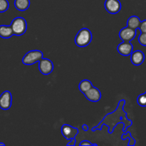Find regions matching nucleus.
I'll return each instance as SVG.
<instances>
[{"label":"nucleus","mask_w":146,"mask_h":146,"mask_svg":"<svg viewBox=\"0 0 146 146\" xmlns=\"http://www.w3.org/2000/svg\"><path fill=\"white\" fill-rule=\"evenodd\" d=\"M136 34V30L126 27L120 31L119 36L123 41H131L135 38Z\"/></svg>","instance_id":"7"},{"label":"nucleus","mask_w":146,"mask_h":146,"mask_svg":"<svg viewBox=\"0 0 146 146\" xmlns=\"http://www.w3.org/2000/svg\"><path fill=\"white\" fill-rule=\"evenodd\" d=\"M145 60V54L143 51L137 50V51H133L131 55V61L133 65L140 66L144 62Z\"/></svg>","instance_id":"11"},{"label":"nucleus","mask_w":146,"mask_h":146,"mask_svg":"<svg viewBox=\"0 0 146 146\" xmlns=\"http://www.w3.org/2000/svg\"><path fill=\"white\" fill-rule=\"evenodd\" d=\"M141 23V21L139 17L137 16H132V17H129L127 21V27L137 30L138 29H139Z\"/></svg>","instance_id":"14"},{"label":"nucleus","mask_w":146,"mask_h":146,"mask_svg":"<svg viewBox=\"0 0 146 146\" xmlns=\"http://www.w3.org/2000/svg\"><path fill=\"white\" fill-rule=\"evenodd\" d=\"M82 129L84 131H88V125L84 124V125H82Z\"/></svg>","instance_id":"22"},{"label":"nucleus","mask_w":146,"mask_h":146,"mask_svg":"<svg viewBox=\"0 0 146 146\" xmlns=\"http://www.w3.org/2000/svg\"><path fill=\"white\" fill-rule=\"evenodd\" d=\"M14 35L21 36L25 34L27 29V23L23 17H16L11 23Z\"/></svg>","instance_id":"2"},{"label":"nucleus","mask_w":146,"mask_h":146,"mask_svg":"<svg viewBox=\"0 0 146 146\" xmlns=\"http://www.w3.org/2000/svg\"><path fill=\"white\" fill-rule=\"evenodd\" d=\"M80 145L84 146V145H97V144H93L88 141H83L82 142L80 143Z\"/></svg>","instance_id":"20"},{"label":"nucleus","mask_w":146,"mask_h":146,"mask_svg":"<svg viewBox=\"0 0 146 146\" xmlns=\"http://www.w3.org/2000/svg\"><path fill=\"white\" fill-rule=\"evenodd\" d=\"M92 41V34L86 28L81 29L75 37V43L78 46L85 47L89 45Z\"/></svg>","instance_id":"1"},{"label":"nucleus","mask_w":146,"mask_h":146,"mask_svg":"<svg viewBox=\"0 0 146 146\" xmlns=\"http://www.w3.org/2000/svg\"><path fill=\"white\" fill-rule=\"evenodd\" d=\"M145 94H146V92H145Z\"/></svg>","instance_id":"24"},{"label":"nucleus","mask_w":146,"mask_h":146,"mask_svg":"<svg viewBox=\"0 0 146 146\" xmlns=\"http://www.w3.org/2000/svg\"><path fill=\"white\" fill-rule=\"evenodd\" d=\"M71 141V142L68 143V144H67V145H71V146H74L76 145V140L75 138H73V139H71L70 140Z\"/></svg>","instance_id":"21"},{"label":"nucleus","mask_w":146,"mask_h":146,"mask_svg":"<svg viewBox=\"0 0 146 146\" xmlns=\"http://www.w3.org/2000/svg\"><path fill=\"white\" fill-rule=\"evenodd\" d=\"M117 51L123 56H131L133 51V46L131 41H123L117 47Z\"/></svg>","instance_id":"9"},{"label":"nucleus","mask_w":146,"mask_h":146,"mask_svg":"<svg viewBox=\"0 0 146 146\" xmlns=\"http://www.w3.org/2000/svg\"><path fill=\"white\" fill-rule=\"evenodd\" d=\"M14 7L20 11H24L30 7V0H14Z\"/></svg>","instance_id":"13"},{"label":"nucleus","mask_w":146,"mask_h":146,"mask_svg":"<svg viewBox=\"0 0 146 146\" xmlns=\"http://www.w3.org/2000/svg\"><path fill=\"white\" fill-rule=\"evenodd\" d=\"M86 98L91 102H98L100 101L101 98V93L99 89L96 87L93 86L90 88L88 91H87L85 94H84Z\"/></svg>","instance_id":"10"},{"label":"nucleus","mask_w":146,"mask_h":146,"mask_svg":"<svg viewBox=\"0 0 146 146\" xmlns=\"http://www.w3.org/2000/svg\"><path fill=\"white\" fill-rule=\"evenodd\" d=\"M9 7L8 0H0V13L5 12Z\"/></svg>","instance_id":"16"},{"label":"nucleus","mask_w":146,"mask_h":146,"mask_svg":"<svg viewBox=\"0 0 146 146\" xmlns=\"http://www.w3.org/2000/svg\"><path fill=\"white\" fill-rule=\"evenodd\" d=\"M38 69L44 75H48L54 70V64L51 60L43 58L38 61Z\"/></svg>","instance_id":"4"},{"label":"nucleus","mask_w":146,"mask_h":146,"mask_svg":"<svg viewBox=\"0 0 146 146\" xmlns=\"http://www.w3.org/2000/svg\"><path fill=\"white\" fill-rule=\"evenodd\" d=\"M0 145H5V144L3 143H0Z\"/></svg>","instance_id":"23"},{"label":"nucleus","mask_w":146,"mask_h":146,"mask_svg":"<svg viewBox=\"0 0 146 146\" xmlns=\"http://www.w3.org/2000/svg\"><path fill=\"white\" fill-rule=\"evenodd\" d=\"M78 133V128L67 125V124H64L61 127V133L66 139L69 140V141L73 138H75Z\"/></svg>","instance_id":"8"},{"label":"nucleus","mask_w":146,"mask_h":146,"mask_svg":"<svg viewBox=\"0 0 146 146\" xmlns=\"http://www.w3.org/2000/svg\"><path fill=\"white\" fill-rule=\"evenodd\" d=\"M43 58V53L39 50H31L24 55L22 58V63L24 65L30 66L38 62Z\"/></svg>","instance_id":"3"},{"label":"nucleus","mask_w":146,"mask_h":146,"mask_svg":"<svg viewBox=\"0 0 146 146\" xmlns=\"http://www.w3.org/2000/svg\"><path fill=\"white\" fill-rule=\"evenodd\" d=\"M14 35L11 25H0V37L2 38H9Z\"/></svg>","instance_id":"12"},{"label":"nucleus","mask_w":146,"mask_h":146,"mask_svg":"<svg viewBox=\"0 0 146 146\" xmlns=\"http://www.w3.org/2000/svg\"><path fill=\"white\" fill-rule=\"evenodd\" d=\"M139 30L141 31V32L146 33V19L141 21V25H140L139 27Z\"/></svg>","instance_id":"19"},{"label":"nucleus","mask_w":146,"mask_h":146,"mask_svg":"<svg viewBox=\"0 0 146 146\" xmlns=\"http://www.w3.org/2000/svg\"><path fill=\"white\" fill-rule=\"evenodd\" d=\"M93 86H93L91 81L85 79L83 80V81H81V82H80L79 85H78V88H79L81 92H82L83 94H85L87 91H88V90H89L90 88H92Z\"/></svg>","instance_id":"15"},{"label":"nucleus","mask_w":146,"mask_h":146,"mask_svg":"<svg viewBox=\"0 0 146 146\" xmlns=\"http://www.w3.org/2000/svg\"><path fill=\"white\" fill-rule=\"evenodd\" d=\"M137 103L140 106L146 107V94H141L137 98Z\"/></svg>","instance_id":"17"},{"label":"nucleus","mask_w":146,"mask_h":146,"mask_svg":"<svg viewBox=\"0 0 146 146\" xmlns=\"http://www.w3.org/2000/svg\"><path fill=\"white\" fill-rule=\"evenodd\" d=\"M12 104V96L10 91H5L0 96V108L2 110H9Z\"/></svg>","instance_id":"6"},{"label":"nucleus","mask_w":146,"mask_h":146,"mask_svg":"<svg viewBox=\"0 0 146 146\" xmlns=\"http://www.w3.org/2000/svg\"><path fill=\"white\" fill-rule=\"evenodd\" d=\"M138 42L141 45L146 46V33H141L138 36Z\"/></svg>","instance_id":"18"},{"label":"nucleus","mask_w":146,"mask_h":146,"mask_svg":"<svg viewBox=\"0 0 146 146\" xmlns=\"http://www.w3.org/2000/svg\"><path fill=\"white\" fill-rule=\"evenodd\" d=\"M104 7L108 13L115 14L121 11V3L119 0H106Z\"/></svg>","instance_id":"5"}]
</instances>
